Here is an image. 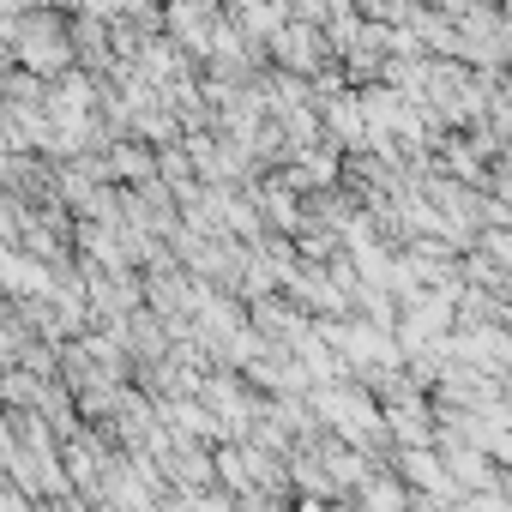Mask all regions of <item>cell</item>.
<instances>
[{"mask_svg": "<svg viewBox=\"0 0 512 512\" xmlns=\"http://www.w3.org/2000/svg\"><path fill=\"white\" fill-rule=\"evenodd\" d=\"M61 49H67V43H61V31H43V25H37V31H25V55H31L37 67H43V61L55 67V61H61Z\"/></svg>", "mask_w": 512, "mask_h": 512, "instance_id": "1", "label": "cell"}]
</instances>
